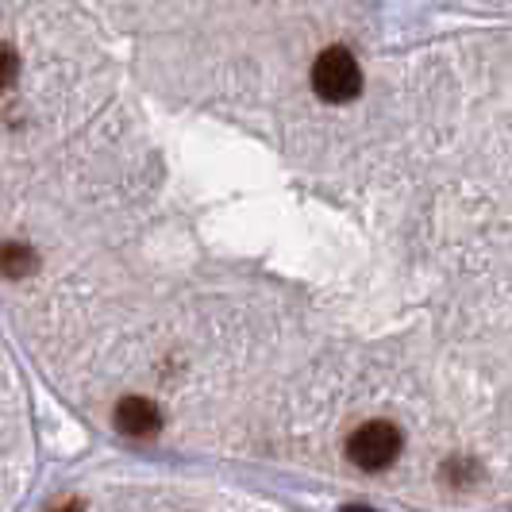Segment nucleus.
I'll use <instances>...</instances> for the list:
<instances>
[{
  "mask_svg": "<svg viewBox=\"0 0 512 512\" xmlns=\"http://www.w3.org/2000/svg\"><path fill=\"white\" fill-rule=\"evenodd\" d=\"M312 89L328 104H347L362 93V70L355 54L343 47H328L312 62Z\"/></svg>",
  "mask_w": 512,
  "mask_h": 512,
  "instance_id": "f257e3e1",
  "label": "nucleus"
},
{
  "mask_svg": "<svg viewBox=\"0 0 512 512\" xmlns=\"http://www.w3.org/2000/svg\"><path fill=\"white\" fill-rule=\"evenodd\" d=\"M347 455L359 470H389L401 455V432L389 420H370L351 432L347 439Z\"/></svg>",
  "mask_w": 512,
  "mask_h": 512,
  "instance_id": "f03ea898",
  "label": "nucleus"
},
{
  "mask_svg": "<svg viewBox=\"0 0 512 512\" xmlns=\"http://www.w3.org/2000/svg\"><path fill=\"white\" fill-rule=\"evenodd\" d=\"M158 428H162V416H158V405L147 401V397H124L116 405V432L120 436L151 439Z\"/></svg>",
  "mask_w": 512,
  "mask_h": 512,
  "instance_id": "7ed1b4c3",
  "label": "nucleus"
},
{
  "mask_svg": "<svg viewBox=\"0 0 512 512\" xmlns=\"http://www.w3.org/2000/svg\"><path fill=\"white\" fill-rule=\"evenodd\" d=\"M35 266H39V258L24 243H4L0 247V274L4 278H27V274H35Z\"/></svg>",
  "mask_w": 512,
  "mask_h": 512,
  "instance_id": "20e7f679",
  "label": "nucleus"
},
{
  "mask_svg": "<svg viewBox=\"0 0 512 512\" xmlns=\"http://www.w3.org/2000/svg\"><path fill=\"white\" fill-rule=\"evenodd\" d=\"M16 77H20V58L8 43H0V93H8L16 85Z\"/></svg>",
  "mask_w": 512,
  "mask_h": 512,
  "instance_id": "39448f33",
  "label": "nucleus"
},
{
  "mask_svg": "<svg viewBox=\"0 0 512 512\" xmlns=\"http://www.w3.org/2000/svg\"><path fill=\"white\" fill-rule=\"evenodd\" d=\"M51 512H85V505H81V501H62V505H54Z\"/></svg>",
  "mask_w": 512,
  "mask_h": 512,
  "instance_id": "423d86ee",
  "label": "nucleus"
}]
</instances>
